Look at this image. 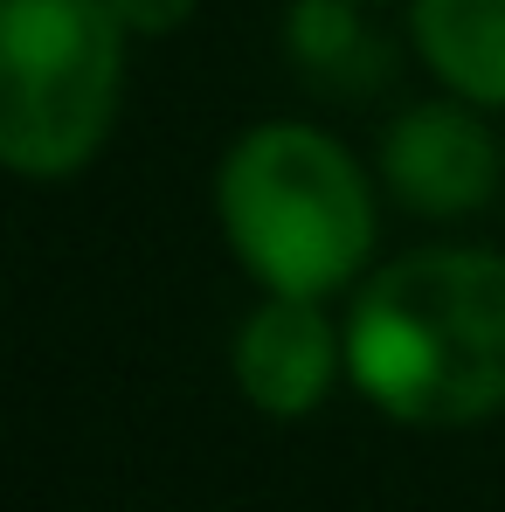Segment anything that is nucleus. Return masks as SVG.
Here are the masks:
<instances>
[{
	"label": "nucleus",
	"instance_id": "423d86ee",
	"mask_svg": "<svg viewBox=\"0 0 505 512\" xmlns=\"http://www.w3.org/2000/svg\"><path fill=\"white\" fill-rule=\"evenodd\" d=\"M409 35L450 97L505 111V0H409Z\"/></svg>",
	"mask_w": 505,
	"mask_h": 512
},
{
	"label": "nucleus",
	"instance_id": "0eeeda50",
	"mask_svg": "<svg viewBox=\"0 0 505 512\" xmlns=\"http://www.w3.org/2000/svg\"><path fill=\"white\" fill-rule=\"evenodd\" d=\"M284 49H291V63L312 84L360 90V84H381L388 77V49H381V35H367L360 0H291Z\"/></svg>",
	"mask_w": 505,
	"mask_h": 512
},
{
	"label": "nucleus",
	"instance_id": "39448f33",
	"mask_svg": "<svg viewBox=\"0 0 505 512\" xmlns=\"http://www.w3.org/2000/svg\"><path fill=\"white\" fill-rule=\"evenodd\" d=\"M236 388L256 416H277V423H298L312 416L333 381L346 374V333H333V319L319 312V298H284L270 291L250 319L236 326Z\"/></svg>",
	"mask_w": 505,
	"mask_h": 512
},
{
	"label": "nucleus",
	"instance_id": "1a4fd4ad",
	"mask_svg": "<svg viewBox=\"0 0 505 512\" xmlns=\"http://www.w3.org/2000/svg\"><path fill=\"white\" fill-rule=\"evenodd\" d=\"M360 7H374V0H360Z\"/></svg>",
	"mask_w": 505,
	"mask_h": 512
},
{
	"label": "nucleus",
	"instance_id": "f257e3e1",
	"mask_svg": "<svg viewBox=\"0 0 505 512\" xmlns=\"http://www.w3.org/2000/svg\"><path fill=\"white\" fill-rule=\"evenodd\" d=\"M346 381L402 429L505 416V250L436 243L381 263L346 312Z\"/></svg>",
	"mask_w": 505,
	"mask_h": 512
},
{
	"label": "nucleus",
	"instance_id": "f03ea898",
	"mask_svg": "<svg viewBox=\"0 0 505 512\" xmlns=\"http://www.w3.org/2000/svg\"><path fill=\"white\" fill-rule=\"evenodd\" d=\"M215 215L263 291L326 298L374 256V187L319 125H256L215 173Z\"/></svg>",
	"mask_w": 505,
	"mask_h": 512
},
{
	"label": "nucleus",
	"instance_id": "7ed1b4c3",
	"mask_svg": "<svg viewBox=\"0 0 505 512\" xmlns=\"http://www.w3.org/2000/svg\"><path fill=\"white\" fill-rule=\"evenodd\" d=\"M125 97V21L111 0H0V167L84 173Z\"/></svg>",
	"mask_w": 505,
	"mask_h": 512
},
{
	"label": "nucleus",
	"instance_id": "6e6552de",
	"mask_svg": "<svg viewBox=\"0 0 505 512\" xmlns=\"http://www.w3.org/2000/svg\"><path fill=\"white\" fill-rule=\"evenodd\" d=\"M111 7H118L125 35H173V28H187V21H194V7H201V0H111Z\"/></svg>",
	"mask_w": 505,
	"mask_h": 512
},
{
	"label": "nucleus",
	"instance_id": "20e7f679",
	"mask_svg": "<svg viewBox=\"0 0 505 512\" xmlns=\"http://www.w3.org/2000/svg\"><path fill=\"white\" fill-rule=\"evenodd\" d=\"M381 180L416 215H436V222L478 215L505 180V146H499V132L485 125L478 104L436 97V104H416V111H402L388 125V139H381Z\"/></svg>",
	"mask_w": 505,
	"mask_h": 512
}]
</instances>
